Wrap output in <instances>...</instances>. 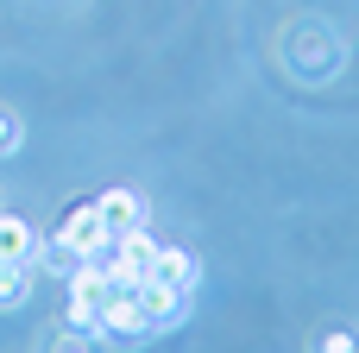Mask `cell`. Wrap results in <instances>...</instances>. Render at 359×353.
Instances as JSON below:
<instances>
[{
	"instance_id": "obj_1",
	"label": "cell",
	"mask_w": 359,
	"mask_h": 353,
	"mask_svg": "<svg viewBox=\"0 0 359 353\" xmlns=\"http://www.w3.org/2000/svg\"><path fill=\"white\" fill-rule=\"evenodd\" d=\"M151 253H158V240H151V227L139 221V227H126V234H114V246H107V278H114V291H139L145 284V272H151Z\"/></svg>"
},
{
	"instance_id": "obj_2",
	"label": "cell",
	"mask_w": 359,
	"mask_h": 353,
	"mask_svg": "<svg viewBox=\"0 0 359 353\" xmlns=\"http://www.w3.org/2000/svg\"><path fill=\"white\" fill-rule=\"evenodd\" d=\"M57 240H63L76 259H107V246H114V234H107V221H101V208H95V202L69 208V215H63V227H57Z\"/></svg>"
},
{
	"instance_id": "obj_3",
	"label": "cell",
	"mask_w": 359,
	"mask_h": 353,
	"mask_svg": "<svg viewBox=\"0 0 359 353\" xmlns=\"http://www.w3.org/2000/svg\"><path fill=\"white\" fill-rule=\"evenodd\" d=\"M139 335H151V316H145L139 291H114V297L101 303V322H95V341H139Z\"/></svg>"
},
{
	"instance_id": "obj_4",
	"label": "cell",
	"mask_w": 359,
	"mask_h": 353,
	"mask_svg": "<svg viewBox=\"0 0 359 353\" xmlns=\"http://www.w3.org/2000/svg\"><path fill=\"white\" fill-rule=\"evenodd\" d=\"M139 303H145V316H151V335L158 328H177V322H189V309H196V291H170V284H139Z\"/></svg>"
},
{
	"instance_id": "obj_5",
	"label": "cell",
	"mask_w": 359,
	"mask_h": 353,
	"mask_svg": "<svg viewBox=\"0 0 359 353\" xmlns=\"http://www.w3.org/2000/svg\"><path fill=\"white\" fill-rule=\"evenodd\" d=\"M145 278H151V284H170V291H196V284H202V259H196L189 246H158Z\"/></svg>"
},
{
	"instance_id": "obj_6",
	"label": "cell",
	"mask_w": 359,
	"mask_h": 353,
	"mask_svg": "<svg viewBox=\"0 0 359 353\" xmlns=\"http://www.w3.org/2000/svg\"><path fill=\"white\" fill-rule=\"evenodd\" d=\"M38 227L25 215H0V265H38Z\"/></svg>"
},
{
	"instance_id": "obj_7",
	"label": "cell",
	"mask_w": 359,
	"mask_h": 353,
	"mask_svg": "<svg viewBox=\"0 0 359 353\" xmlns=\"http://www.w3.org/2000/svg\"><path fill=\"white\" fill-rule=\"evenodd\" d=\"M95 208H101V221H107V234H126V227H139L145 221V196L139 189H107V196H95Z\"/></svg>"
},
{
	"instance_id": "obj_8",
	"label": "cell",
	"mask_w": 359,
	"mask_h": 353,
	"mask_svg": "<svg viewBox=\"0 0 359 353\" xmlns=\"http://www.w3.org/2000/svg\"><path fill=\"white\" fill-rule=\"evenodd\" d=\"M32 297V265H0V309H19Z\"/></svg>"
},
{
	"instance_id": "obj_9",
	"label": "cell",
	"mask_w": 359,
	"mask_h": 353,
	"mask_svg": "<svg viewBox=\"0 0 359 353\" xmlns=\"http://www.w3.org/2000/svg\"><path fill=\"white\" fill-rule=\"evenodd\" d=\"M38 265L57 272V278H69V272H76V253H69L63 240H44V246H38Z\"/></svg>"
},
{
	"instance_id": "obj_10",
	"label": "cell",
	"mask_w": 359,
	"mask_h": 353,
	"mask_svg": "<svg viewBox=\"0 0 359 353\" xmlns=\"http://www.w3.org/2000/svg\"><path fill=\"white\" fill-rule=\"evenodd\" d=\"M63 316H69V328H76V335H95V322H101V303H88V297H69V309H63Z\"/></svg>"
},
{
	"instance_id": "obj_11",
	"label": "cell",
	"mask_w": 359,
	"mask_h": 353,
	"mask_svg": "<svg viewBox=\"0 0 359 353\" xmlns=\"http://www.w3.org/2000/svg\"><path fill=\"white\" fill-rule=\"evenodd\" d=\"M19 139H25V120H19L13 107H0V158H13V152H19Z\"/></svg>"
},
{
	"instance_id": "obj_12",
	"label": "cell",
	"mask_w": 359,
	"mask_h": 353,
	"mask_svg": "<svg viewBox=\"0 0 359 353\" xmlns=\"http://www.w3.org/2000/svg\"><path fill=\"white\" fill-rule=\"evenodd\" d=\"M309 353H359V335L353 328H328V335H316Z\"/></svg>"
},
{
	"instance_id": "obj_13",
	"label": "cell",
	"mask_w": 359,
	"mask_h": 353,
	"mask_svg": "<svg viewBox=\"0 0 359 353\" xmlns=\"http://www.w3.org/2000/svg\"><path fill=\"white\" fill-rule=\"evenodd\" d=\"M57 353H101V347H95V335H76V328H69V335L57 341Z\"/></svg>"
}]
</instances>
